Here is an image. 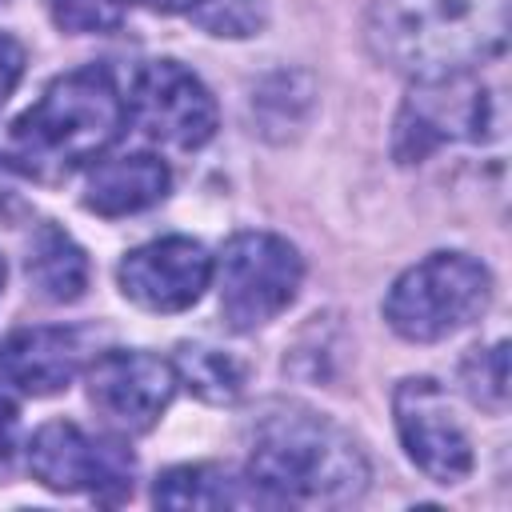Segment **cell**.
<instances>
[{
	"label": "cell",
	"instance_id": "obj_18",
	"mask_svg": "<svg viewBox=\"0 0 512 512\" xmlns=\"http://www.w3.org/2000/svg\"><path fill=\"white\" fill-rule=\"evenodd\" d=\"M48 12L64 32H112L124 20V0H48Z\"/></svg>",
	"mask_w": 512,
	"mask_h": 512
},
{
	"label": "cell",
	"instance_id": "obj_4",
	"mask_svg": "<svg viewBox=\"0 0 512 512\" xmlns=\"http://www.w3.org/2000/svg\"><path fill=\"white\" fill-rule=\"evenodd\" d=\"M492 300L488 268L468 252H432L400 272L384 296V320L412 344L444 340L468 328Z\"/></svg>",
	"mask_w": 512,
	"mask_h": 512
},
{
	"label": "cell",
	"instance_id": "obj_9",
	"mask_svg": "<svg viewBox=\"0 0 512 512\" xmlns=\"http://www.w3.org/2000/svg\"><path fill=\"white\" fill-rule=\"evenodd\" d=\"M392 416L408 460L436 484H460L472 472V440L432 376H408L392 392Z\"/></svg>",
	"mask_w": 512,
	"mask_h": 512
},
{
	"label": "cell",
	"instance_id": "obj_2",
	"mask_svg": "<svg viewBox=\"0 0 512 512\" xmlns=\"http://www.w3.org/2000/svg\"><path fill=\"white\" fill-rule=\"evenodd\" d=\"M248 476L276 504H352L368 488V460L324 412L268 404L248 432Z\"/></svg>",
	"mask_w": 512,
	"mask_h": 512
},
{
	"label": "cell",
	"instance_id": "obj_23",
	"mask_svg": "<svg viewBox=\"0 0 512 512\" xmlns=\"http://www.w3.org/2000/svg\"><path fill=\"white\" fill-rule=\"evenodd\" d=\"M0 288H4V256H0Z\"/></svg>",
	"mask_w": 512,
	"mask_h": 512
},
{
	"label": "cell",
	"instance_id": "obj_20",
	"mask_svg": "<svg viewBox=\"0 0 512 512\" xmlns=\"http://www.w3.org/2000/svg\"><path fill=\"white\" fill-rule=\"evenodd\" d=\"M20 76H24V48L16 36L0 32V104L8 100V92L16 88Z\"/></svg>",
	"mask_w": 512,
	"mask_h": 512
},
{
	"label": "cell",
	"instance_id": "obj_8",
	"mask_svg": "<svg viewBox=\"0 0 512 512\" xmlns=\"http://www.w3.org/2000/svg\"><path fill=\"white\" fill-rule=\"evenodd\" d=\"M28 472L52 492H92L120 500L132 492V456L116 440H96L72 420H52L28 440Z\"/></svg>",
	"mask_w": 512,
	"mask_h": 512
},
{
	"label": "cell",
	"instance_id": "obj_17",
	"mask_svg": "<svg viewBox=\"0 0 512 512\" xmlns=\"http://www.w3.org/2000/svg\"><path fill=\"white\" fill-rule=\"evenodd\" d=\"M464 392L472 396V404L488 408V412H504L508 408V344L496 340L492 348H476L464 368H460Z\"/></svg>",
	"mask_w": 512,
	"mask_h": 512
},
{
	"label": "cell",
	"instance_id": "obj_1",
	"mask_svg": "<svg viewBox=\"0 0 512 512\" xmlns=\"http://www.w3.org/2000/svg\"><path fill=\"white\" fill-rule=\"evenodd\" d=\"M124 96L108 68L56 76L32 108L0 128V164L32 180H64L92 164L124 132Z\"/></svg>",
	"mask_w": 512,
	"mask_h": 512
},
{
	"label": "cell",
	"instance_id": "obj_12",
	"mask_svg": "<svg viewBox=\"0 0 512 512\" xmlns=\"http://www.w3.org/2000/svg\"><path fill=\"white\" fill-rule=\"evenodd\" d=\"M84 360V336L76 328H24L0 344V376L28 392L52 396L68 388Z\"/></svg>",
	"mask_w": 512,
	"mask_h": 512
},
{
	"label": "cell",
	"instance_id": "obj_21",
	"mask_svg": "<svg viewBox=\"0 0 512 512\" xmlns=\"http://www.w3.org/2000/svg\"><path fill=\"white\" fill-rule=\"evenodd\" d=\"M16 428H20L16 404H12L8 396H0V476H4L8 464H12V452H16Z\"/></svg>",
	"mask_w": 512,
	"mask_h": 512
},
{
	"label": "cell",
	"instance_id": "obj_7",
	"mask_svg": "<svg viewBox=\"0 0 512 512\" xmlns=\"http://www.w3.org/2000/svg\"><path fill=\"white\" fill-rule=\"evenodd\" d=\"M128 116L148 140L168 148H200L216 132V100L204 80L180 60H148L136 68L128 88Z\"/></svg>",
	"mask_w": 512,
	"mask_h": 512
},
{
	"label": "cell",
	"instance_id": "obj_10",
	"mask_svg": "<svg viewBox=\"0 0 512 512\" xmlns=\"http://www.w3.org/2000/svg\"><path fill=\"white\" fill-rule=\"evenodd\" d=\"M176 384V368L152 352H104L88 368V400L116 432H148Z\"/></svg>",
	"mask_w": 512,
	"mask_h": 512
},
{
	"label": "cell",
	"instance_id": "obj_22",
	"mask_svg": "<svg viewBox=\"0 0 512 512\" xmlns=\"http://www.w3.org/2000/svg\"><path fill=\"white\" fill-rule=\"evenodd\" d=\"M140 8H148V12H164V16H176V12H196L200 4H208V0H136Z\"/></svg>",
	"mask_w": 512,
	"mask_h": 512
},
{
	"label": "cell",
	"instance_id": "obj_15",
	"mask_svg": "<svg viewBox=\"0 0 512 512\" xmlns=\"http://www.w3.org/2000/svg\"><path fill=\"white\" fill-rule=\"evenodd\" d=\"M28 280L44 300L72 304L88 288V256L64 228L40 224L28 248Z\"/></svg>",
	"mask_w": 512,
	"mask_h": 512
},
{
	"label": "cell",
	"instance_id": "obj_13",
	"mask_svg": "<svg viewBox=\"0 0 512 512\" xmlns=\"http://www.w3.org/2000/svg\"><path fill=\"white\" fill-rule=\"evenodd\" d=\"M168 188H172L168 164L148 152H132V156L96 164V172L88 176L84 208L112 220V216H128V212H144V208L160 204L168 196Z\"/></svg>",
	"mask_w": 512,
	"mask_h": 512
},
{
	"label": "cell",
	"instance_id": "obj_14",
	"mask_svg": "<svg viewBox=\"0 0 512 512\" xmlns=\"http://www.w3.org/2000/svg\"><path fill=\"white\" fill-rule=\"evenodd\" d=\"M152 500L160 508H252V504H276L252 476L240 480L236 472L220 464H180L156 476Z\"/></svg>",
	"mask_w": 512,
	"mask_h": 512
},
{
	"label": "cell",
	"instance_id": "obj_5",
	"mask_svg": "<svg viewBox=\"0 0 512 512\" xmlns=\"http://www.w3.org/2000/svg\"><path fill=\"white\" fill-rule=\"evenodd\" d=\"M500 124V96L472 72H456L444 80L416 84V92L396 116L392 148L400 164H412L448 140H492L500 136Z\"/></svg>",
	"mask_w": 512,
	"mask_h": 512
},
{
	"label": "cell",
	"instance_id": "obj_19",
	"mask_svg": "<svg viewBox=\"0 0 512 512\" xmlns=\"http://www.w3.org/2000/svg\"><path fill=\"white\" fill-rule=\"evenodd\" d=\"M208 4H216V12L200 4L196 16H200V24L212 28L216 36H248V32H256V28L264 24L260 0H208Z\"/></svg>",
	"mask_w": 512,
	"mask_h": 512
},
{
	"label": "cell",
	"instance_id": "obj_6",
	"mask_svg": "<svg viewBox=\"0 0 512 512\" xmlns=\"http://www.w3.org/2000/svg\"><path fill=\"white\" fill-rule=\"evenodd\" d=\"M220 312L236 332L264 328L300 292L304 260L272 232H236L220 252Z\"/></svg>",
	"mask_w": 512,
	"mask_h": 512
},
{
	"label": "cell",
	"instance_id": "obj_3",
	"mask_svg": "<svg viewBox=\"0 0 512 512\" xmlns=\"http://www.w3.org/2000/svg\"><path fill=\"white\" fill-rule=\"evenodd\" d=\"M364 36L392 72L416 84L444 80L504 48V8L500 0H372Z\"/></svg>",
	"mask_w": 512,
	"mask_h": 512
},
{
	"label": "cell",
	"instance_id": "obj_16",
	"mask_svg": "<svg viewBox=\"0 0 512 512\" xmlns=\"http://www.w3.org/2000/svg\"><path fill=\"white\" fill-rule=\"evenodd\" d=\"M176 380L188 384L208 404H232L244 392V364L212 344H180L176 348Z\"/></svg>",
	"mask_w": 512,
	"mask_h": 512
},
{
	"label": "cell",
	"instance_id": "obj_11",
	"mask_svg": "<svg viewBox=\"0 0 512 512\" xmlns=\"http://www.w3.org/2000/svg\"><path fill=\"white\" fill-rule=\"evenodd\" d=\"M116 280L120 292L148 312H184L204 296L212 280V256L192 236H164L132 248L120 260Z\"/></svg>",
	"mask_w": 512,
	"mask_h": 512
}]
</instances>
